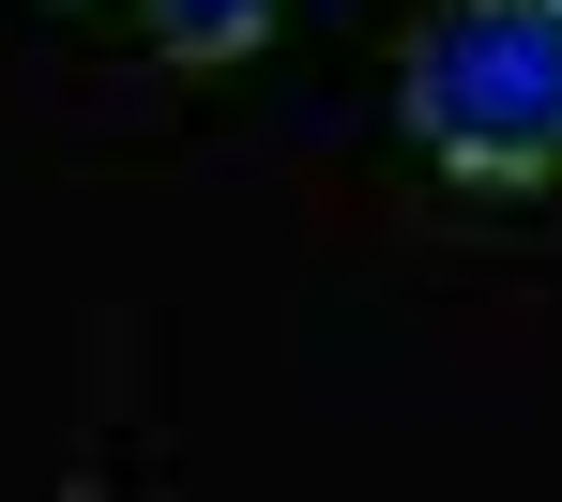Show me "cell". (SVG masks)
<instances>
[{
	"instance_id": "1",
	"label": "cell",
	"mask_w": 562,
	"mask_h": 502,
	"mask_svg": "<svg viewBox=\"0 0 562 502\" xmlns=\"http://www.w3.org/2000/svg\"><path fill=\"white\" fill-rule=\"evenodd\" d=\"M411 137L457 183L562 168V0H441L411 31Z\"/></svg>"
},
{
	"instance_id": "2",
	"label": "cell",
	"mask_w": 562,
	"mask_h": 502,
	"mask_svg": "<svg viewBox=\"0 0 562 502\" xmlns=\"http://www.w3.org/2000/svg\"><path fill=\"white\" fill-rule=\"evenodd\" d=\"M137 15H153L168 62H244V46L274 31V0H137Z\"/></svg>"
}]
</instances>
